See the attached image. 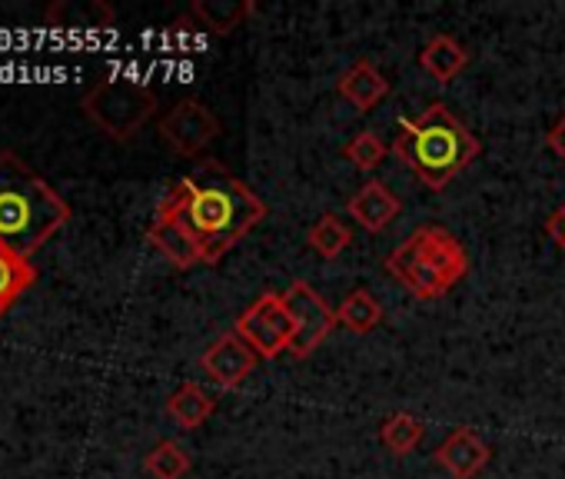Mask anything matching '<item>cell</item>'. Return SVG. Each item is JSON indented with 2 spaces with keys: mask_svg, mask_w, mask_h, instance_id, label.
Wrapping results in <instances>:
<instances>
[{
  "mask_svg": "<svg viewBox=\"0 0 565 479\" xmlns=\"http://www.w3.org/2000/svg\"><path fill=\"white\" fill-rule=\"evenodd\" d=\"M200 244L203 264H216L266 216V203L220 163L180 177L160 200Z\"/></svg>",
  "mask_w": 565,
  "mask_h": 479,
  "instance_id": "obj_1",
  "label": "cell"
},
{
  "mask_svg": "<svg viewBox=\"0 0 565 479\" xmlns=\"http://www.w3.org/2000/svg\"><path fill=\"white\" fill-rule=\"evenodd\" d=\"M71 220L67 200L18 153H0V244L28 257Z\"/></svg>",
  "mask_w": 565,
  "mask_h": 479,
  "instance_id": "obj_2",
  "label": "cell"
},
{
  "mask_svg": "<svg viewBox=\"0 0 565 479\" xmlns=\"http://www.w3.org/2000/svg\"><path fill=\"white\" fill-rule=\"evenodd\" d=\"M479 150L476 134L446 104H429L419 117H403L396 124L393 153L429 190H443L479 157Z\"/></svg>",
  "mask_w": 565,
  "mask_h": 479,
  "instance_id": "obj_3",
  "label": "cell"
},
{
  "mask_svg": "<svg viewBox=\"0 0 565 479\" xmlns=\"http://www.w3.org/2000/svg\"><path fill=\"white\" fill-rule=\"evenodd\" d=\"M386 274L399 280L413 297L436 300L446 297L469 274V257L446 226L429 223L413 230L386 257Z\"/></svg>",
  "mask_w": 565,
  "mask_h": 479,
  "instance_id": "obj_4",
  "label": "cell"
},
{
  "mask_svg": "<svg viewBox=\"0 0 565 479\" xmlns=\"http://www.w3.org/2000/svg\"><path fill=\"white\" fill-rule=\"evenodd\" d=\"M84 114L94 127H100L110 140L127 143L134 140L150 117L157 114V94L140 84V81H124L110 77L100 81L87 97H84Z\"/></svg>",
  "mask_w": 565,
  "mask_h": 479,
  "instance_id": "obj_5",
  "label": "cell"
},
{
  "mask_svg": "<svg viewBox=\"0 0 565 479\" xmlns=\"http://www.w3.org/2000/svg\"><path fill=\"white\" fill-rule=\"evenodd\" d=\"M233 333H239L259 360H276L279 353H290L294 343V317L287 310L282 294L256 297L239 317Z\"/></svg>",
  "mask_w": 565,
  "mask_h": 479,
  "instance_id": "obj_6",
  "label": "cell"
},
{
  "mask_svg": "<svg viewBox=\"0 0 565 479\" xmlns=\"http://www.w3.org/2000/svg\"><path fill=\"white\" fill-rule=\"evenodd\" d=\"M287 300V310L294 317V343H290V356L297 360H310L323 340L340 327L337 320V310L307 284V280H294L290 290L282 294Z\"/></svg>",
  "mask_w": 565,
  "mask_h": 479,
  "instance_id": "obj_7",
  "label": "cell"
},
{
  "mask_svg": "<svg viewBox=\"0 0 565 479\" xmlns=\"http://www.w3.org/2000/svg\"><path fill=\"white\" fill-rule=\"evenodd\" d=\"M160 140L180 153V157H196L203 153L216 137H220V117L196 97H186L180 104H173L163 117H160Z\"/></svg>",
  "mask_w": 565,
  "mask_h": 479,
  "instance_id": "obj_8",
  "label": "cell"
},
{
  "mask_svg": "<svg viewBox=\"0 0 565 479\" xmlns=\"http://www.w3.org/2000/svg\"><path fill=\"white\" fill-rule=\"evenodd\" d=\"M259 356L253 353V347L239 337V333H223L216 337L203 356H200V370L206 373V380L220 390H236L243 386V380L256 370Z\"/></svg>",
  "mask_w": 565,
  "mask_h": 479,
  "instance_id": "obj_9",
  "label": "cell"
},
{
  "mask_svg": "<svg viewBox=\"0 0 565 479\" xmlns=\"http://www.w3.org/2000/svg\"><path fill=\"white\" fill-rule=\"evenodd\" d=\"M147 240L150 244L177 267V270H190L196 264H203V251L200 244L190 236V230L167 210V206H157V216L147 230Z\"/></svg>",
  "mask_w": 565,
  "mask_h": 479,
  "instance_id": "obj_10",
  "label": "cell"
},
{
  "mask_svg": "<svg viewBox=\"0 0 565 479\" xmlns=\"http://www.w3.org/2000/svg\"><path fill=\"white\" fill-rule=\"evenodd\" d=\"M492 449L469 429V426H459L452 429L439 446H436V462L452 476V479H472L476 472L486 469Z\"/></svg>",
  "mask_w": 565,
  "mask_h": 479,
  "instance_id": "obj_11",
  "label": "cell"
},
{
  "mask_svg": "<svg viewBox=\"0 0 565 479\" xmlns=\"http://www.w3.org/2000/svg\"><path fill=\"white\" fill-rule=\"evenodd\" d=\"M347 210H350V216H353L360 226L380 233V230H386V226L399 216L403 203H399V196H396L383 180H370V183H363V187L350 196Z\"/></svg>",
  "mask_w": 565,
  "mask_h": 479,
  "instance_id": "obj_12",
  "label": "cell"
},
{
  "mask_svg": "<svg viewBox=\"0 0 565 479\" xmlns=\"http://www.w3.org/2000/svg\"><path fill=\"white\" fill-rule=\"evenodd\" d=\"M337 91H340V97H343L353 110L370 114L376 104H383V100L390 97L393 87H390V81L383 77L380 67H373L370 61H356V64L340 77Z\"/></svg>",
  "mask_w": 565,
  "mask_h": 479,
  "instance_id": "obj_13",
  "label": "cell"
},
{
  "mask_svg": "<svg viewBox=\"0 0 565 479\" xmlns=\"http://www.w3.org/2000/svg\"><path fill=\"white\" fill-rule=\"evenodd\" d=\"M419 67L436 81V84H452L466 67H469V54L459 41H452L449 34L433 38L423 51H419Z\"/></svg>",
  "mask_w": 565,
  "mask_h": 479,
  "instance_id": "obj_14",
  "label": "cell"
},
{
  "mask_svg": "<svg viewBox=\"0 0 565 479\" xmlns=\"http://www.w3.org/2000/svg\"><path fill=\"white\" fill-rule=\"evenodd\" d=\"M34 280H38V270L31 267V260L0 244V317L31 290Z\"/></svg>",
  "mask_w": 565,
  "mask_h": 479,
  "instance_id": "obj_15",
  "label": "cell"
},
{
  "mask_svg": "<svg viewBox=\"0 0 565 479\" xmlns=\"http://www.w3.org/2000/svg\"><path fill=\"white\" fill-rule=\"evenodd\" d=\"M216 409V400L200 386V383H183L177 393H170L167 400V413L177 419V426L183 429H196L203 426Z\"/></svg>",
  "mask_w": 565,
  "mask_h": 479,
  "instance_id": "obj_16",
  "label": "cell"
},
{
  "mask_svg": "<svg viewBox=\"0 0 565 479\" xmlns=\"http://www.w3.org/2000/svg\"><path fill=\"white\" fill-rule=\"evenodd\" d=\"M337 320L340 327H347L356 337L373 333L383 323V307L376 304V297L370 290H353L340 307H337Z\"/></svg>",
  "mask_w": 565,
  "mask_h": 479,
  "instance_id": "obj_17",
  "label": "cell"
},
{
  "mask_svg": "<svg viewBox=\"0 0 565 479\" xmlns=\"http://www.w3.org/2000/svg\"><path fill=\"white\" fill-rule=\"evenodd\" d=\"M47 21L54 28H74V31H100V28H110L114 21V11L107 4H71V0H61V4L47 8Z\"/></svg>",
  "mask_w": 565,
  "mask_h": 479,
  "instance_id": "obj_18",
  "label": "cell"
},
{
  "mask_svg": "<svg viewBox=\"0 0 565 479\" xmlns=\"http://www.w3.org/2000/svg\"><path fill=\"white\" fill-rule=\"evenodd\" d=\"M249 14V4L246 0H196L193 4V18L203 21L206 31L213 34H230L236 31Z\"/></svg>",
  "mask_w": 565,
  "mask_h": 479,
  "instance_id": "obj_19",
  "label": "cell"
},
{
  "mask_svg": "<svg viewBox=\"0 0 565 479\" xmlns=\"http://www.w3.org/2000/svg\"><path fill=\"white\" fill-rule=\"evenodd\" d=\"M423 433H426V423L416 419L413 413H390V416L383 419V426H380V439H383V446H386L393 456L413 453V449L419 446Z\"/></svg>",
  "mask_w": 565,
  "mask_h": 479,
  "instance_id": "obj_20",
  "label": "cell"
},
{
  "mask_svg": "<svg viewBox=\"0 0 565 479\" xmlns=\"http://www.w3.org/2000/svg\"><path fill=\"white\" fill-rule=\"evenodd\" d=\"M350 240H353V233L343 226V220H340L337 213H323V216L310 226V233H307L310 251H317L323 260H337V257L350 247Z\"/></svg>",
  "mask_w": 565,
  "mask_h": 479,
  "instance_id": "obj_21",
  "label": "cell"
},
{
  "mask_svg": "<svg viewBox=\"0 0 565 479\" xmlns=\"http://www.w3.org/2000/svg\"><path fill=\"white\" fill-rule=\"evenodd\" d=\"M193 459L190 453L177 443V439H160L147 456H143V469L153 479H183L190 472Z\"/></svg>",
  "mask_w": 565,
  "mask_h": 479,
  "instance_id": "obj_22",
  "label": "cell"
},
{
  "mask_svg": "<svg viewBox=\"0 0 565 479\" xmlns=\"http://www.w3.org/2000/svg\"><path fill=\"white\" fill-rule=\"evenodd\" d=\"M386 153H390V147L373 134V130H360L347 147H343V157L347 160H353V167L356 170H376L383 160H386Z\"/></svg>",
  "mask_w": 565,
  "mask_h": 479,
  "instance_id": "obj_23",
  "label": "cell"
},
{
  "mask_svg": "<svg viewBox=\"0 0 565 479\" xmlns=\"http://www.w3.org/2000/svg\"><path fill=\"white\" fill-rule=\"evenodd\" d=\"M545 233H548V240H552V244L565 254V203L545 220Z\"/></svg>",
  "mask_w": 565,
  "mask_h": 479,
  "instance_id": "obj_24",
  "label": "cell"
},
{
  "mask_svg": "<svg viewBox=\"0 0 565 479\" xmlns=\"http://www.w3.org/2000/svg\"><path fill=\"white\" fill-rule=\"evenodd\" d=\"M548 150L555 153V157H562L565 160V114L552 124V130H548Z\"/></svg>",
  "mask_w": 565,
  "mask_h": 479,
  "instance_id": "obj_25",
  "label": "cell"
}]
</instances>
